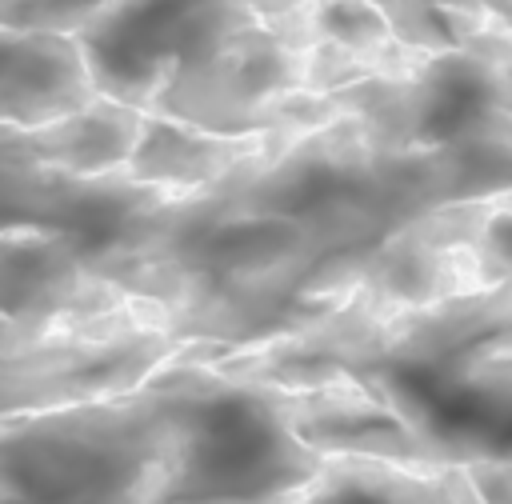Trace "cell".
I'll return each instance as SVG.
<instances>
[{"label": "cell", "mask_w": 512, "mask_h": 504, "mask_svg": "<svg viewBox=\"0 0 512 504\" xmlns=\"http://www.w3.org/2000/svg\"><path fill=\"white\" fill-rule=\"evenodd\" d=\"M176 196H184V188L144 184L128 168L84 176L36 164H0V232L44 228L72 236L96 268V260L116 248L124 228Z\"/></svg>", "instance_id": "obj_5"}, {"label": "cell", "mask_w": 512, "mask_h": 504, "mask_svg": "<svg viewBox=\"0 0 512 504\" xmlns=\"http://www.w3.org/2000/svg\"><path fill=\"white\" fill-rule=\"evenodd\" d=\"M112 0H0V24L20 32L80 36Z\"/></svg>", "instance_id": "obj_11"}, {"label": "cell", "mask_w": 512, "mask_h": 504, "mask_svg": "<svg viewBox=\"0 0 512 504\" xmlns=\"http://www.w3.org/2000/svg\"><path fill=\"white\" fill-rule=\"evenodd\" d=\"M156 380L176 404L156 504H292L324 472L296 388L228 380L200 360V344H184Z\"/></svg>", "instance_id": "obj_1"}, {"label": "cell", "mask_w": 512, "mask_h": 504, "mask_svg": "<svg viewBox=\"0 0 512 504\" xmlns=\"http://www.w3.org/2000/svg\"><path fill=\"white\" fill-rule=\"evenodd\" d=\"M140 132H144L140 108L100 96L84 112H72L40 128L0 124V164H36V168H60L84 176L120 172L132 164Z\"/></svg>", "instance_id": "obj_8"}, {"label": "cell", "mask_w": 512, "mask_h": 504, "mask_svg": "<svg viewBox=\"0 0 512 504\" xmlns=\"http://www.w3.org/2000/svg\"><path fill=\"white\" fill-rule=\"evenodd\" d=\"M184 340L168 332L160 304L52 332L28 348L0 352V424L32 412L112 400L144 388Z\"/></svg>", "instance_id": "obj_4"}, {"label": "cell", "mask_w": 512, "mask_h": 504, "mask_svg": "<svg viewBox=\"0 0 512 504\" xmlns=\"http://www.w3.org/2000/svg\"><path fill=\"white\" fill-rule=\"evenodd\" d=\"M260 24L256 0H112L80 44L100 96L152 112L168 84L212 64Z\"/></svg>", "instance_id": "obj_3"}, {"label": "cell", "mask_w": 512, "mask_h": 504, "mask_svg": "<svg viewBox=\"0 0 512 504\" xmlns=\"http://www.w3.org/2000/svg\"><path fill=\"white\" fill-rule=\"evenodd\" d=\"M176 432L172 392L152 376L112 400L0 424V504H156Z\"/></svg>", "instance_id": "obj_2"}, {"label": "cell", "mask_w": 512, "mask_h": 504, "mask_svg": "<svg viewBox=\"0 0 512 504\" xmlns=\"http://www.w3.org/2000/svg\"><path fill=\"white\" fill-rule=\"evenodd\" d=\"M148 300L104 280L72 236L44 228L0 232V316L36 336L96 324Z\"/></svg>", "instance_id": "obj_6"}, {"label": "cell", "mask_w": 512, "mask_h": 504, "mask_svg": "<svg viewBox=\"0 0 512 504\" xmlns=\"http://www.w3.org/2000/svg\"><path fill=\"white\" fill-rule=\"evenodd\" d=\"M292 504H484L468 468L388 460L364 452L328 456L324 472Z\"/></svg>", "instance_id": "obj_9"}, {"label": "cell", "mask_w": 512, "mask_h": 504, "mask_svg": "<svg viewBox=\"0 0 512 504\" xmlns=\"http://www.w3.org/2000/svg\"><path fill=\"white\" fill-rule=\"evenodd\" d=\"M280 140H288V136L284 132L220 136V132H208V128H196V124H184L172 116H148L144 112V132H140V144L132 152L128 172L144 184L200 192V188L228 180L232 172H240L256 156L272 152Z\"/></svg>", "instance_id": "obj_10"}, {"label": "cell", "mask_w": 512, "mask_h": 504, "mask_svg": "<svg viewBox=\"0 0 512 504\" xmlns=\"http://www.w3.org/2000/svg\"><path fill=\"white\" fill-rule=\"evenodd\" d=\"M100 100L80 36L0 24V124L40 128Z\"/></svg>", "instance_id": "obj_7"}]
</instances>
